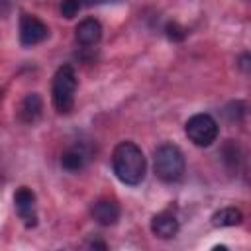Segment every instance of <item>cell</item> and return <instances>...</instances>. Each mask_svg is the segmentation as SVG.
<instances>
[{
    "instance_id": "16",
    "label": "cell",
    "mask_w": 251,
    "mask_h": 251,
    "mask_svg": "<svg viewBox=\"0 0 251 251\" xmlns=\"http://www.w3.org/2000/svg\"><path fill=\"white\" fill-rule=\"evenodd\" d=\"M237 67H239L241 71H245V73H251V55H249V53H247V55H241Z\"/></svg>"
},
{
    "instance_id": "5",
    "label": "cell",
    "mask_w": 251,
    "mask_h": 251,
    "mask_svg": "<svg viewBox=\"0 0 251 251\" xmlns=\"http://www.w3.org/2000/svg\"><path fill=\"white\" fill-rule=\"evenodd\" d=\"M47 25L33 14H22L20 18V43L24 47H31L41 43L47 37Z\"/></svg>"
},
{
    "instance_id": "4",
    "label": "cell",
    "mask_w": 251,
    "mask_h": 251,
    "mask_svg": "<svg viewBox=\"0 0 251 251\" xmlns=\"http://www.w3.org/2000/svg\"><path fill=\"white\" fill-rule=\"evenodd\" d=\"M184 131L188 135V139L198 145V147H208L216 141L218 137V122L210 116V114H194L186 126Z\"/></svg>"
},
{
    "instance_id": "2",
    "label": "cell",
    "mask_w": 251,
    "mask_h": 251,
    "mask_svg": "<svg viewBox=\"0 0 251 251\" xmlns=\"http://www.w3.org/2000/svg\"><path fill=\"white\" fill-rule=\"evenodd\" d=\"M153 167H155V175L163 182H176V180L182 178L184 169H186L184 155H182V151L176 145L165 143V145L155 149Z\"/></svg>"
},
{
    "instance_id": "14",
    "label": "cell",
    "mask_w": 251,
    "mask_h": 251,
    "mask_svg": "<svg viewBox=\"0 0 251 251\" xmlns=\"http://www.w3.org/2000/svg\"><path fill=\"white\" fill-rule=\"evenodd\" d=\"M165 33H167V37L173 39V41H182V39L186 37V29H184L178 22H169L167 27H165Z\"/></svg>"
},
{
    "instance_id": "15",
    "label": "cell",
    "mask_w": 251,
    "mask_h": 251,
    "mask_svg": "<svg viewBox=\"0 0 251 251\" xmlns=\"http://www.w3.org/2000/svg\"><path fill=\"white\" fill-rule=\"evenodd\" d=\"M80 6H82L80 0H63L61 2V16L67 18V20H71V18H75L78 14Z\"/></svg>"
},
{
    "instance_id": "6",
    "label": "cell",
    "mask_w": 251,
    "mask_h": 251,
    "mask_svg": "<svg viewBox=\"0 0 251 251\" xmlns=\"http://www.w3.org/2000/svg\"><path fill=\"white\" fill-rule=\"evenodd\" d=\"M14 204L20 220L25 227H35L37 224V212H35V194L27 186H20L14 194Z\"/></svg>"
},
{
    "instance_id": "3",
    "label": "cell",
    "mask_w": 251,
    "mask_h": 251,
    "mask_svg": "<svg viewBox=\"0 0 251 251\" xmlns=\"http://www.w3.org/2000/svg\"><path fill=\"white\" fill-rule=\"evenodd\" d=\"M75 92H76V75L71 65H63L57 69L53 76L51 98L53 106L59 114H69L75 106Z\"/></svg>"
},
{
    "instance_id": "8",
    "label": "cell",
    "mask_w": 251,
    "mask_h": 251,
    "mask_svg": "<svg viewBox=\"0 0 251 251\" xmlns=\"http://www.w3.org/2000/svg\"><path fill=\"white\" fill-rule=\"evenodd\" d=\"M178 229H180V224H178L176 216H173L169 212H161L151 218V231H153V235H157L161 239L175 237L178 233Z\"/></svg>"
},
{
    "instance_id": "11",
    "label": "cell",
    "mask_w": 251,
    "mask_h": 251,
    "mask_svg": "<svg viewBox=\"0 0 251 251\" xmlns=\"http://www.w3.org/2000/svg\"><path fill=\"white\" fill-rule=\"evenodd\" d=\"M241 220H243L241 210L239 208H231V206L222 208V210L212 214V226L214 227H231V226L241 224Z\"/></svg>"
},
{
    "instance_id": "12",
    "label": "cell",
    "mask_w": 251,
    "mask_h": 251,
    "mask_svg": "<svg viewBox=\"0 0 251 251\" xmlns=\"http://www.w3.org/2000/svg\"><path fill=\"white\" fill-rule=\"evenodd\" d=\"M86 163V153L80 149V147H71L67 149L63 155H61V165L63 169L75 173V171H80Z\"/></svg>"
},
{
    "instance_id": "1",
    "label": "cell",
    "mask_w": 251,
    "mask_h": 251,
    "mask_svg": "<svg viewBox=\"0 0 251 251\" xmlns=\"http://www.w3.org/2000/svg\"><path fill=\"white\" fill-rule=\"evenodd\" d=\"M112 169L120 182L135 186L145 176V157L143 151L133 141H122L114 147Z\"/></svg>"
},
{
    "instance_id": "9",
    "label": "cell",
    "mask_w": 251,
    "mask_h": 251,
    "mask_svg": "<svg viewBox=\"0 0 251 251\" xmlns=\"http://www.w3.org/2000/svg\"><path fill=\"white\" fill-rule=\"evenodd\" d=\"M75 35H76V41H78L80 45H86V47H88V45H94V43H98L100 37H102V25H100L98 20L86 18V20H82V22L76 25Z\"/></svg>"
},
{
    "instance_id": "13",
    "label": "cell",
    "mask_w": 251,
    "mask_h": 251,
    "mask_svg": "<svg viewBox=\"0 0 251 251\" xmlns=\"http://www.w3.org/2000/svg\"><path fill=\"white\" fill-rule=\"evenodd\" d=\"M222 155H224V161H226L227 167H231V169L237 167V163H239V149H237V143L233 139H227L224 143Z\"/></svg>"
},
{
    "instance_id": "10",
    "label": "cell",
    "mask_w": 251,
    "mask_h": 251,
    "mask_svg": "<svg viewBox=\"0 0 251 251\" xmlns=\"http://www.w3.org/2000/svg\"><path fill=\"white\" fill-rule=\"evenodd\" d=\"M41 110H43V102H41V96L37 92H31L27 94L20 108H18V118L24 122V124H33L39 116H41Z\"/></svg>"
},
{
    "instance_id": "7",
    "label": "cell",
    "mask_w": 251,
    "mask_h": 251,
    "mask_svg": "<svg viewBox=\"0 0 251 251\" xmlns=\"http://www.w3.org/2000/svg\"><path fill=\"white\" fill-rule=\"evenodd\" d=\"M90 214L92 218L100 224V226H112L118 222L120 218V206L116 200H110V198H100L92 204L90 208Z\"/></svg>"
}]
</instances>
